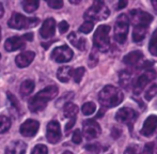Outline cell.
I'll list each match as a JSON object with an SVG mask.
<instances>
[{"label": "cell", "mask_w": 157, "mask_h": 154, "mask_svg": "<svg viewBox=\"0 0 157 154\" xmlns=\"http://www.w3.org/2000/svg\"><path fill=\"white\" fill-rule=\"evenodd\" d=\"M58 95V88L56 86H48L40 91L29 101V109L31 113H39L46 107L47 103Z\"/></svg>", "instance_id": "cell-1"}, {"label": "cell", "mask_w": 157, "mask_h": 154, "mask_svg": "<svg viewBox=\"0 0 157 154\" xmlns=\"http://www.w3.org/2000/svg\"><path fill=\"white\" fill-rule=\"evenodd\" d=\"M123 92L112 85H107L98 93V101L105 108H112L118 106L123 101Z\"/></svg>", "instance_id": "cell-2"}, {"label": "cell", "mask_w": 157, "mask_h": 154, "mask_svg": "<svg viewBox=\"0 0 157 154\" xmlns=\"http://www.w3.org/2000/svg\"><path fill=\"white\" fill-rule=\"evenodd\" d=\"M109 15H110V10L103 1H95L86 11L83 17H85V19L87 21L94 23V21H104V19L108 18Z\"/></svg>", "instance_id": "cell-3"}, {"label": "cell", "mask_w": 157, "mask_h": 154, "mask_svg": "<svg viewBox=\"0 0 157 154\" xmlns=\"http://www.w3.org/2000/svg\"><path fill=\"white\" fill-rule=\"evenodd\" d=\"M109 32H110V27L108 25H101L97 28L93 37V43H94L95 49L101 52H108L110 46Z\"/></svg>", "instance_id": "cell-4"}, {"label": "cell", "mask_w": 157, "mask_h": 154, "mask_svg": "<svg viewBox=\"0 0 157 154\" xmlns=\"http://www.w3.org/2000/svg\"><path fill=\"white\" fill-rule=\"evenodd\" d=\"M39 18L36 17H26L21 13H13L11 18L9 19L8 25L12 29L21 30L35 27L39 24Z\"/></svg>", "instance_id": "cell-5"}, {"label": "cell", "mask_w": 157, "mask_h": 154, "mask_svg": "<svg viewBox=\"0 0 157 154\" xmlns=\"http://www.w3.org/2000/svg\"><path fill=\"white\" fill-rule=\"evenodd\" d=\"M128 29H129V18L127 15H119L114 26V40L119 44H124L126 42Z\"/></svg>", "instance_id": "cell-6"}, {"label": "cell", "mask_w": 157, "mask_h": 154, "mask_svg": "<svg viewBox=\"0 0 157 154\" xmlns=\"http://www.w3.org/2000/svg\"><path fill=\"white\" fill-rule=\"evenodd\" d=\"M156 78V71L153 69H145V71L142 74H140L137 77L136 81L134 83V93L135 94H140L142 90L151 83L152 80Z\"/></svg>", "instance_id": "cell-7"}, {"label": "cell", "mask_w": 157, "mask_h": 154, "mask_svg": "<svg viewBox=\"0 0 157 154\" xmlns=\"http://www.w3.org/2000/svg\"><path fill=\"white\" fill-rule=\"evenodd\" d=\"M143 54L139 50H135L129 54H127L123 58V62L127 64L130 67H136V69H147V67H150L152 63L147 61H143Z\"/></svg>", "instance_id": "cell-8"}, {"label": "cell", "mask_w": 157, "mask_h": 154, "mask_svg": "<svg viewBox=\"0 0 157 154\" xmlns=\"http://www.w3.org/2000/svg\"><path fill=\"white\" fill-rule=\"evenodd\" d=\"M137 118H138V113L128 107L119 109L118 113L116 114V120L120 123H125L129 127L130 132L132 131V126H134V123L137 120Z\"/></svg>", "instance_id": "cell-9"}, {"label": "cell", "mask_w": 157, "mask_h": 154, "mask_svg": "<svg viewBox=\"0 0 157 154\" xmlns=\"http://www.w3.org/2000/svg\"><path fill=\"white\" fill-rule=\"evenodd\" d=\"M129 15H130V21H132L134 26L142 25L149 27V25L153 21V16L151 14H149V13L144 12L142 10H139V9L130 11Z\"/></svg>", "instance_id": "cell-10"}, {"label": "cell", "mask_w": 157, "mask_h": 154, "mask_svg": "<svg viewBox=\"0 0 157 154\" xmlns=\"http://www.w3.org/2000/svg\"><path fill=\"white\" fill-rule=\"evenodd\" d=\"M72 58H73V50L67 45L59 46V47H56L52 50V59L54 61H56V62L59 63L67 62Z\"/></svg>", "instance_id": "cell-11"}, {"label": "cell", "mask_w": 157, "mask_h": 154, "mask_svg": "<svg viewBox=\"0 0 157 154\" xmlns=\"http://www.w3.org/2000/svg\"><path fill=\"white\" fill-rule=\"evenodd\" d=\"M82 132L87 139H94L101 134V126L95 120L88 119L82 124Z\"/></svg>", "instance_id": "cell-12"}, {"label": "cell", "mask_w": 157, "mask_h": 154, "mask_svg": "<svg viewBox=\"0 0 157 154\" xmlns=\"http://www.w3.org/2000/svg\"><path fill=\"white\" fill-rule=\"evenodd\" d=\"M46 138L50 144H57L61 139V127L58 121H50L47 124L46 131Z\"/></svg>", "instance_id": "cell-13"}, {"label": "cell", "mask_w": 157, "mask_h": 154, "mask_svg": "<svg viewBox=\"0 0 157 154\" xmlns=\"http://www.w3.org/2000/svg\"><path fill=\"white\" fill-rule=\"evenodd\" d=\"M39 127H40V123L36 120L29 119V120H27L26 122H24L21 125L19 132L25 137H33L37 133V131H39Z\"/></svg>", "instance_id": "cell-14"}, {"label": "cell", "mask_w": 157, "mask_h": 154, "mask_svg": "<svg viewBox=\"0 0 157 154\" xmlns=\"http://www.w3.org/2000/svg\"><path fill=\"white\" fill-rule=\"evenodd\" d=\"M156 129H157V116L152 115V116L147 117V120L144 121L142 129H141V131H140V134L143 136L149 137V136L153 135L154 132L156 131Z\"/></svg>", "instance_id": "cell-15"}, {"label": "cell", "mask_w": 157, "mask_h": 154, "mask_svg": "<svg viewBox=\"0 0 157 154\" xmlns=\"http://www.w3.org/2000/svg\"><path fill=\"white\" fill-rule=\"evenodd\" d=\"M55 31H56V21L54 18H47L40 29V34L43 39H49L54 37Z\"/></svg>", "instance_id": "cell-16"}, {"label": "cell", "mask_w": 157, "mask_h": 154, "mask_svg": "<svg viewBox=\"0 0 157 154\" xmlns=\"http://www.w3.org/2000/svg\"><path fill=\"white\" fill-rule=\"evenodd\" d=\"M25 41L24 37H12L9 38L4 43V48L8 52H14V50H18L25 46Z\"/></svg>", "instance_id": "cell-17"}, {"label": "cell", "mask_w": 157, "mask_h": 154, "mask_svg": "<svg viewBox=\"0 0 157 154\" xmlns=\"http://www.w3.org/2000/svg\"><path fill=\"white\" fill-rule=\"evenodd\" d=\"M34 57H35L34 52H31V50H28V52L19 54L18 56L15 58V62H16L17 67L23 69V67H28V65L31 64Z\"/></svg>", "instance_id": "cell-18"}, {"label": "cell", "mask_w": 157, "mask_h": 154, "mask_svg": "<svg viewBox=\"0 0 157 154\" xmlns=\"http://www.w3.org/2000/svg\"><path fill=\"white\" fill-rule=\"evenodd\" d=\"M27 150V144L21 140L13 141L6 147L4 154H25Z\"/></svg>", "instance_id": "cell-19"}, {"label": "cell", "mask_w": 157, "mask_h": 154, "mask_svg": "<svg viewBox=\"0 0 157 154\" xmlns=\"http://www.w3.org/2000/svg\"><path fill=\"white\" fill-rule=\"evenodd\" d=\"M147 26H134V30H132V41L135 43H141L144 40L145 36L147 32Z\"/></svg>", "instance_id": "cell-20"}, {"label": "cell", "mask_w": 157, "mask_h": 154, "mask_svg": "<svg viewBox=\"0 0 157 154\" xmlns=\"http://www.w3.org/2000/svg\"><path fill=\"white\" fill-rule=\"evenodd\" d=\"M68 41L73 44L76 48H78L79 50H86L87 48V40L85 38H78L76 36L75 32H71L67 37Z\"/></svg>", "instance_id": "cell-21"}, {"label": "cell", "mask_w": 157, "mask_h": 154, "mask_svg": "<svg viewBox=\"0 0 157 154\" xmlns=\"http://www.w3.org/2000/svg\"><path fill=\"white\" fill-rule=\"evenodd\" d=\"M72 73L73 69L71 67H62L58 70L57 76H58V79L61 83H67L71 77H72Z\"/></svg>", "instance_id": "cell-22"}, {"label": "cell", "mask_w": 157, "mask_h": 154, "mask_svg": "<svg viewBox=\"0 0 157 154\" xmlns=\"http://www.w3.org/2000/svg\"><path fill=\"white\" fill-rule=\"evenodd\" d=\"M33 90H34V81L31 80V79H27V80L23 81V83L21 85V88H19L21 95L24 96V98L29 95Z\"/></svg>", "instance_id": "cell-23"}, {"label": "cell", "mask_w": 157, "mask_h": 154, "mask_svg": "<svg viewBox=\"0 0 157 154\" xmlns=\"http://www.w3.org/2000/svg\"><path fill=\"white\" fill-rule=\"evenodd\" d=\"M77 113H78V107L75 104H73V103H71V102H67L64 105V107H63L64 117L70 118V119L76 118Z\"/></svg>", "instance_id": "cell-24"}, {"label": "cell", "mask_w": 157, "mask_h": 154, "mask_svg": "<svg viewBox=\"0 0 157 154\" xmlns=\"http://www.w3.org/2000/svg\"><path fill=\"white\" fill-rule=\"evenodd\" d=\"M132 83V73L129 71H122L120 73V85L125 89H128V87Z\"/></svg>", "instance_id": "cell-25"}, {"label": "cell", "mask_w": 157, "mask_h": 154, "mask_svg": "<svg viewBox=\"0 0 157 154\" xmlns=\"http://www.w3.org/2000/svg\"><path fill=\"white\" fill-rule=\"evenodd\" d=\"M21 6H23V9L27 13H32L39 8L40 2L36 1V0H27V1L21 2Z\"/></svg>", "instance_id": "cell-26"}, {"label": "cell", "mask_w": 157, "mask_h": 154, "mask_svg": "<svg viewBox=\"0 0 157 154\" xmlns=\"http://www.w3.org/2000/svg\"><path fill=\"white\" fill-rule=\"evenodd\" d=\"M149 50L153 56L157 57V29L153 32L150 40V45H149Z\"/></svg>", "instance_id": "cell-27"}, {"label": "cell", "mask_w": 157, "mask_h": 154, "mask_svg": "<svg viewBox=\"0 0 157 154\" xmlns=\"http://www.w3.org/2000/svg\"><path fill=\"white\" fill-rule=\"evenodd\" d=\"M11 127V120L4 116H0V134L6 133Z\"/></svg>", "instance_id": "cell-28"}, {"label": "cell", "mask_w": 157, "mask_h": 154, "mask_svg": "<svg viewBox=\"0 0 157 154\" xmlns=\"http://www.w3.org/2000/svg\"><path fill=\"white\" fill-rule=\"evenodd\" d=\"M96 110V105L92 102H87L82 106V114L85 116H91Z\"/></svg>", "instance_id": "cell-29"}, {"label": "cell", "mask_w": 157, "mask_h": 154, "mask_svg": "<svg viewBox=\"0 0 157 154\" xmlns=\"http://www.w3.org/2000/svg\"><path fill=\"white\" fill-rule=\"evenodd\" d=\"M155 95H157V83H153V85H152L151 87L145 91L144 98L147 101H151Z\"/></svg>", "instance_id": "cell-30"}, {"label": "cell", "mask_w": 157, "mask_h": 154, "mask_svg": "<svg viewBox=\"0 0 157 154\" xmlns=\"http://www.w3.org/2000/svg\"><path fill=\"white\" fill-rule=\"evenodd\" d=\"M85 67H78V69L76 70H73V73H72V77L74 78V81L75 83H80L81 81V78H82V76L85 75Z\"/></svg>", "instance_id": "cell-31"}, {"label": "cell", "mask_w": 157, "mask_h": 154, "mask_svg": "<svg viewBox=\"0 0 157 154\" xmlns=\"http://www.w3.org/2000/svg\"><path fill=\"white\" fill-rule=\"evenodd\" d=\"M86 150L88 152H90L91 154H99V152L101 151V147L98 144H87L85 147Z\"/></svg>", "instance_id": "cell-32"}, {"label": "cell", "mask_w": 157, "mask_h": 154, "mask_svg": "<svg viewBox=\"0 0 157 154\" xmlns=\"http://www.w3.org/2000/svg\"><path fill=\"white\" fill-rule=\"evenodd\" d=\"M92 29H93V23H91V21H86L79 27V31L82 33H89L92 31Z\"/></svg>", "instance_id": "cell-33"}, {"label": "cell", "mask_w": 157, "mask_h": 154, "mask_svg": "<svg viewBox=\"0 0 157 154\" xmlns=\"http://www.w3.org/2000/svg\"><path fill=\"white\" fill-rule=\"evenodd\" d=\"M31 154H48V149L44 144H37L33 148Z\"/></svg>", "instance_id": "cell-34"}, {"label": "cell", "mask_w": 157, "mask_h": 154, "mask_svg": "<svg viewBox=\"0 0 157 154\" xmlns=\"http://www.w3.org/2000/svg\"><path fill=\"white\" fill-rule=\"evenodd\" d=\"M47 4L52 9H61L63 6V1H61V0H47Z\"/></svg>", "instance_id": "cell-35"}, {"label": "cell", "mask_w": 157, "mask_h": 154, "mask_svg": "<svg viewBox=\"0 0 157 154\" xmlns=\"http://www.w3.org/2000/svg\"><path fill=\"white\" fill-rule=\"evenodd\" d=\"M72 140H73V142H74V144H79L81 142L82 137H81V132L79 131V129H76V131L74 132Z\"/></svg>", "instance_id": "cell-36"}, {"label": "cell", "mask_w": 157, "mask_h": 154, "mask_svg": "<svg viewBox=\"0 0 157 154\" xmlns=\"http://www.w3.org/2000/svg\"><path fill=\"white\" fill-rule=\"evenodd\" d=\"M153 149H154V144L153 142H149L144 146L142 151V154H154L153 153Z\"/></svg>", "instance_id": "cell-37"}, {"label": "cell", "mask_w": 157, "mask_h": 154, "mask_svg": "<svg viewBox=\"0 0 157 154\" xmlns=\"http://www.w3.org/2000/svg\"><path fill=\"white\" fill-rule=\"evenodd\" d=\"M8 98L10 100V102L12 103V105L15 107V108L18 110L19 109V105H18V101L16 100V98H15L14 95H13L12 93H10V92H8Z\"/></svg>", "instance_id": "cell-38"}, {"label": "cell", "mask_w": 157, "mask_h": 154, "mask_svg": "<svg viewBox=\"0 0 157 154\" xmlns=\"http://www.w3.org/2000/svg\"><path fill=\"white\" fill-rule=\"evenodd\" d=\"M68 24L66 23L65 21H62L60 24H59V31H60V33H65L66 31L68 30Z\"/></svg>", "instance_id": "cell-39"}, {"label": "cell", "mask_w": 157, "mask_h": 154, "mask_svg": "<svg viewBox=\"0 0 157 154\" xmlns=\"http://www.w3.org/2000/svg\"><path fill=\"white\" fill-rule=\"evenodd\" d=\"M124 154H138V147L137 146H129L125 150Z\"/></svg>", "instance_id": "cell-40"}, {"label": "cell", "mask_w": 157, "mask_h": 154, "mask_svg": "<svg viewBox=\"0 0 157 154\" xmlns=\"http://www.w3.org/2000/svg\"><path fill=\"white\" fill-rule=\"evenodd\" d=\"M96 63H97V57H96V55H95V52H91V55H90L89 65L91 67H93L96 65Z\"/></svg>", "instance_id": "cell-41"}, {"label": "cell", "mask_w": 157, "mask_h": 154, "mask_svg": "<svg viewBox=\"0 0 157 154\" xmlns=\"http://www.w3.org/2000/svg\"><path fill=\"white\" fill-rule=\"evenodd\" d=\"M121 134H122V132H121V129H117V127H112L111 136H112V138H113V139H118V138L121 136Z\"/></svg>", "instance_id": "cell-42"}, {"label": "cell", "mask_w": 157, "mask_h": 154, "mask_svg": "<svg viewBox=\"0 0 157 154\" xmlns=\"http://www.w3.org/2000/svg\"><path fill=\"white\" fill-rule=\"evenodd\" d=\"M75 123H76V118L71 119L70 122H67V124L65 125V132H66V133H68V132H70V129H72L73 126H74Z\"/></svg>", "instance_id": "cell-43"}, {"label": "cell", "mask_w": 157, "mask_h": 154, "mask_svg": "<svg viewBox=\"0 0 157 154\" xmlns=\"http://www.w3.org/2000/svg\"><path fill=\"white\" fill-rule=\"evenodd\" d=\"M126 6H127V1H119L117 4V9L121 10V9H124Z\"/></svg>", "instance_id": "cell-44"}, {"label": "cell", "mask_w": 157, "mask_h": 154, "mask_svg": "<svg viewBox=\"0 0 157 154\" xmlns=\"http://www.w3.org/2000/svg\"><path fill=\"white\" fill-rule=\"evenodd\" d=\"M24 39L26 40V41H32L33 39V34L32 33H27L24 36Z\"/></svg>", "instance_id": "cell-45"}, {"label": "cell", "mask_w": 157, "mask_h": 154, "mask_svg": "<svg viewBox=\"0 0 157 154\" xmlns=\"http://www.w3.org/2000/svg\"><path fill=\"white\" fill-rule=\"evenodd\" d=\"M3 14H4V9H3V6H2V3L0 2V18L3 16Z\"/></svg>", "instance_id": "cell-46"}, {"label": "cell", "mask_w": 157, "mask_h": 154, "mask_svg": "<svg viewBox=\"0 0 157 154\" xmlns=\"http://www.w3.org/2000/svg\"><path fill=\"white\" fill-rule=\"evenodd\" d=\"M152 6H153L154 10L157 12V0H152Z\"/></svg>", "instance_id": "cell-47"}, {"label": "cell", "mask_w": 157, "mask_h": 154, "mask_svg": "<svg viewBox=\"0 0 157 154\" xmlns=\"http://www.w3.org/2000/svg\"><path fill=\"white\" fill-rule=\"evenodd\" d=\"M63 154H73L72 152H70V151H66V152H64Z\"/></svg>", "instance_id": "cell-48"}, {"label": "cell", "mask_w": 157, "mask_h": 154, "mask_svg": "<svg viewBox=\"0 0 157 154\" xmlns=\"http://www.w3.org/2000/svg\"><path fill=\"white\" fill-rule=\"evenodd\" d=\"M0 40H1V28H0Z\"/></svg>", "instance_id": "cell-49"}, {"label": "cell", "mask_w": 157, "mask_h": 154, "mask_svg": "<svg viewBox=\"0 0 157 154\" xmlns=\"http://www.w3.org/2000/svg\"><path fill=\"white\" fill-rule=\"evenodd\" d=\"M0 60H1V54H0Z\"/></svg>", "instance_id": "cell-50"}]
</instances>
